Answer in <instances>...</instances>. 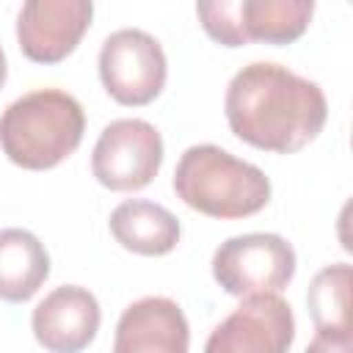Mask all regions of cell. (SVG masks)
I'll use <instances>...</instances> for the list:
<instances>
[{"label":"cell","instance_id":"3957f363","mask_svg":"<svg viewBox=\"0 0 353 353\" xmlns=\"http://www.w3.org/2000/svg\"><path fill=\"white\" fill-rule=\"evenodd\" d=\"M174 193L207 218L234 221L268 207L270 179L259 165L215 143H196L182 152L174 168Z\"/></svg>","mask_w":353,"mask_h":353},{"label":"cell","instance_id":"277c9868","mask_svg":"<svg viewBox=\"0 0 353 353\" xmlns=\"http://www.w3.org/2000/svg\"><path fill=\"white\" fill-rule=\"evenodd\" d=\"M295 248L270 232L223 240L212 254V279L234 298L279 295L295 276Z\"/></svg>","mask_w":353,"mask_h":353},{"label":"cell","instance_id":"ba28073f","mask_svg":"<svg viewBox=\"0 0 353 353\" xmlns=\"http://www.w3.org/2000/svg\"><path fill=\"white\" fill-rule=\"evenodd\" d=\"M94 17L91 0H28L17 17V41L33 63H61L85 36Z\"/></svg>","mask_w":353,"mask_h":353},{"label":"cell","instance_id":"e0dca14e","mask_svg":"<svg viewBox=\"0 0 353 353\" xmlns=\"http://www.w3.org/2000/svg\"><path fill=\"white\" fill-rule=\"evenodd\" d=\"M6 77H8V63H6V52H3V47H0V88H3Z\"/></svg>","mask_w":353,"mask_h":353},{"label":"cell","instance_id":"5bb4252c","mask_svg":"<svg viewBox=\"0 0 353 353\" xmlns=\"http://www.w3.org/2000/svg\"><path fill=\"white\" fill-rule=\"evenodd\" d=\"M306 306L317 331L350 334V265H325L309 284Z\"/></svg>","mask_w":353,"mask_h":353},{"label":"cell","instance_id":"4fadbf2b","mask_svg":"<svg viewBox=\"0 0 353 353\" xmlns=\"http://www.w3.org/2000/svg\"><path fill=\"white\" fill-rule=\"evenodd\" d=\"M314 14L312 0H240V22L248 41L292 44L298 41Z\"/></svg>","mask_w":353,"mask_h":353},{"label":"cell","instance_id":"52a82bcc","mask_svg":"<svg viewBox=\"0 0 353 353\" xmlns=\"http://www.w3.org/2000/svg\"><path fill=\"white\" fill-rule=\"evenodd\" d=\"M292 339V306L279 295H248L212 328L204 353H287Z\"/></svg>","mask_w":353,"mask_h":353},{"label":"cell","instance_id":"2e32d148","mask_svg":"<svg viewBox=\"0 0 353 353\" xmlns=\"http://www.w3.org/2000/svg\"><path fill=\"white\" fill-rule=\"evenodd\" d=\"M303 353H353V342H350V334L317 331V336Z\"/></svg>","mask_w":353,"mask_h":353},{"label":"cell","instance_id":"9c48e42d","mask_svg":"<svg viewBox=\"0 0 353 353\" xmlns=\"http://www.w3.org/2000/svg\"><path fill=\"white\" fill-rule=\"evenodd\" d=\"M102 323L99 301L91 290L77 284L55 287L30 314L36 342L47 353H80L85 350Z\"/></svg>","mask_w":353,"mask_h":353},{"label":"cell","instance_id":"5b68a950","mask_svg":"<svg viewBox=\"0 0 353 353\" xmlns=\"http://www.w3.org/2000/svg\"><path fill=\"white\" fill-rule=\"evenodd\" d=\"M168 63L160 41L138 28H121L102 41L99 80L105 91L127 108L157 99L165 88Z\"/></svg>","mask_w":353,"mask_h":353},{"label":"cell","instance_id":"9a60e30c","mask_svg":"<svg viewBox=\"0 0 353 353\" xmlns=\"http://www.w3.org/2000/svg\"><path fill=\"white\" fill-rule=\"evenodd\" d=\"M196 14L201 19L204 33L221 47L248 44L240 22V0H201L196 3Z\"/></svg>","mask_w":353,"mask_h":353},{"label":"cell","instance_id":"7c38bea8","mask_svg":"<svg viewBox=\"0 0 353 353\" xmlns=\"http://www.w3.org/2000/svg\"><path fill=\"white\" fill-rule=\"evenodd\" d=\"M50 276V254L28 229H0V301L25 303Z\"/></svg>","mask_w":353,"mask_h":353},{"label":"cell","instance_id":"7a4b0ae2","mask_svg":"<svg viewBox=\"0 0 353 353\" xmlns=\"http://www.w3.org/2000/svg\"><path fill=\"white\" fill-rule=\"evenodd\" d=\"M83 105L61 88H36L0 113V149L28 171L61 165L83 141Z\"/></svg>","mask_w":353,"mask_h":353},{"label":"cell","instance_id":"8992f818","mask_svg":"<svg viewBox=\"0 0 353 353\" xmlns=\"http://www.w3.org/2000/svg\"><path fill=\"white\" fill-rule=\"evenodd\" d=\"M163 165V138L143 119L110 121L91 152V174L116 193L143 190Z\"/></svg>","mask_w":353,"mask_h":353},{"label":"cell","instance_id":"30bf717a","mask_svg":"<svg viewBox=\"0 0 353 353\" xmlns=\"http://www.w3.org/2000/svg\"><path fill=\"white\" fill-rule=\"evenodd\" d=\"M190 328L182 306L163 295L130 303L116 325L113 353H188Z\"/></svg>","mask_w":353,"mask_h":353},{"label":"cell","instance_id":"8fae6325","mask_svg":"<svg viewBox=\"0 0 353 353\" xmlns=\"http://www.w3.org/2000/svg\"><path fill=\"white\" fill-rule=\"evenodd\" d=\"M113 240L141 256H165L176 248L182 226L171 210L146 199H127L110 212Z\"/></svg>","mask_w":353,"mask_h":353},{"label":"cell","instance_id":"6da1fadb","mask_svg":"<svg viewBox=\"0 0 353 353\" xmlns=\"http://www.w3.org/2000/svg\"><path fill=\"white\" fill-rule=\"evenodd\" d=\"M229 130L248 146L292 154L312 143L328 119L323 88L273 61L243 66L223 99Z\"/></svg>","mask_w":353,"mask_h":353}]
</instances>
